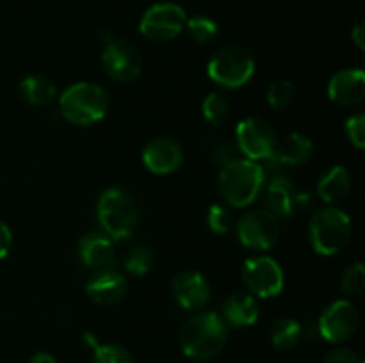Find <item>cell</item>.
<instances>
[{"label":"cell","mask_w":365,"mask_h":363,"mask_svg":"<svg viewBox=\"0 0 365 363\" xmlns=\"http://www.w3.org/2000/svg\"><path fill=\"white\" fill-rule=\"evenodd\" d=\"M228 340V324L216 312H198L180 331V347L196 362L212 359L223 351Z\"/></svg>","instance_id":"1"},{"label":"cell","mask_w":365,"mask_h":363,"mask_svg":"<svg viewBox=\"0 0 365 363\" xmlns=\"http://www.w3.org/2000/svg\"><path fill=\"white\" fill-rule=\"evenodd\" d=\"M264 185V169L250 159H232L223 164L217 177V189L230 206H248L255 201Z\"/></svg>","instance_id":"2"},{"label":"cell","mask_w":365,"mask_h":363,"mask_svg":"<svg viewBox=\"0 0 365 363\" xmlns=\"http://www.w3.org/2000/svg\"><path fill=\"white\" fill-rule=\"evenodd\" d=\"M59 109L66 121L88 127L106 117L109 110V93L95 82H77L61 95Z\"/></svg>","instance_id":"3"},{"label":"cell","mask_w":365,"mask_h":363,"mask_svg":"<svg viewBox=\"0 0 365 363\" xmlns=\"http://www.w3.org/2000/svg\"><path fill=\"white\" fill-rule=\"evenodd\" d=\"M309 238L317 255H337L351 238V219L337 206L317 210L310 219Z\"/></svg>","instance_id":"4"},{"label":"cell","mask_w":365,"mask_h":363,"mask_svg":"<svg viewBox=\"0 0 365 363\" xmlns=\"http://www.w3.org/2000/svg\"><path fill=\"white\" fill-rule=\"evenodd\" d=\"M98 221L106 235L113 241L132 237L139 223V210L135 201L123 189H107L98 199Z\"/></svg>","instance_id":"5"},{"label":"cell","mask_w":365,"mask_h":363,"mask_svg":"<svg viewBox=\"0 0 365 363\" xmlns=\"http://www.w3.org/2000/svg\"><path fill=\"white\" fill-rule=\"evenodd\" d=\"M207 73L216 84L227 89L242 88L255 73V60L242 46L228 45L217 50L209 60Z\"/></svg>","instance_id":"6"},{"label":"cell","mask_w":365,"mask_h":363,"mask_svg":"<svg viewBox=\"0 0 365 363\" xmlns=\"http://www.w3.org/2000/svg\"><path fill=\"white\" fill-rule=\"evenodd\" d=\"M185 21H187L185 11L178 4L159 2L148 7L143 14L139 31L150 41L164 43L177 38L184 31Z\"/></svg>","instance_id":"7"},{"label":"cell","mask_w":365,"mask_h":363,"mask_svg":"<svg viewBox=\"0 0 365 363\" xmlns=\"http://www.w3.org/2000/svg\"><path fill=\"white\" fill-rule=\"evenodd\" d=\"M280 219L269 210H250L239 219L237 237L252 251H267L280 238Z\"/></svg>","instance_id":"8"},{"label":"cell","mask_w":365,"mask_h":363,"mask_svg":"<svg viewBox=\"0 0 365 363\" xmlns=\"http://www.w3.org/2000/svg\"><path fill=\"white\" fill-rule=\"evenodd\" d=\"M102 66L116 82L135 80L143 71L141 50L128 39H109L102 53Z\"/></svg>","instance_id":"9"},{"label":"cell","mask_w":365,"mask_h":363,"mask_svg":"<svg viewBox=\"0 0 365 363\" xmlns=\"http://www.w3.org/2000/svg\"><path fill=\"white\" fill-rule=\"evenodd\" d=\"M242 281L257 298H274L284 290V270L271 256H253L242 265Z\"/></svg>","instance_id":"10"},{"label":"cell","mask_w":365,"mask_h":363,"mask_svg":"<svg viewBox=\"0 0 365 363\" xmlns=\"http://www.w3.org/2000/svg\"><path fill=\"white\" fill-rule=\"evenodd\" d=\"M235 139H237V148L245 153L246 159L255 160V162L271 159L277 146V134H274L273 125L259 116L242 120L235 130Z\"/></svg>","instance_id":"11"},{"label":"cell","mask_w":365,"mask_h":363,"mask_svg":"<svg viewBox=\"0 0 365 363\" xmlns=\"http://www.w3.org/2000/svg\"><path fill=\"white\" fill-rule=\"evenodd\" d=\"M359 330V312L351 301L331 302L319 317V333L331 344H342L349 340Z\"/></svg>","instance_id":"12"},{"label":"cell","mask_w":365,"mask_h":363,"mask_svg":"<svg viewBox=\"0 0 365 363\" xmlns=\"http://www.w3.org/2000/svg\"><path fill=\"white\" fill-rule=\"evenodd\" d=\"M171 294L177 305L184 310H203L209 305L212 288L203 274L196 270H184L175 276Z\"/></svg>","instance_id":"13"},{"label":"cell","mask_w":365,"mask_h":363,"mask_svg":"<svg viewBox=\"0 0 365 363\" xmlns=\"http://www.w3.org/2000/svg\"><path fill=\"white\" fill-rule=\"evenodd\" d=\"M310 194L299 191L292 180L285 177H278L267 185V210L277 217H291L298 210L305 209L310 203Z\"/></svg>","instance_id":"14"},{"label":"cell","mask_w":365,"mask_h":363,"mask_svg":"<svg viewBox=\"0 0 365 363\" xmlns=\"http://www.w3.org/2000/svg\"><path fill=\"white\" fill-rule=\"evenodd\" d=\"M184 153L180 144L170 137H155L143 149V164L155 174H170L180 167Z\"/></svg>","instance_id":"15"},{"label":"cell","mask_w":365,"mask_h":363,"mask_svg":"<svg viewBox=\"0 0 365 363\" xmlns=\"http://www.w3.org/2000/svg\"><path fill=\"white\" fill-rule=\"evenodd\" d=\"M328 96L339 107L359 105L365 96V73L359 68H348L335 73L328 82Z\"/></svg>","instance_id":"16"},{"label":"cell","mask_w":365,"mask_h":363,"mask_svg":"<svg viewBox=\"0 0 365 363\" xmlns=\"http://www.w3.org/2000/svg\"><path fill=\"white\" fill-rule=\"evenodd\" d=\"M86 292H88L89 299L96 305H116L123 299L125 292H127V280L118 270L103 267V269H98L89 278L88 285H86Z\"/></svg>","instance_id":"17"},{"label":"cell","mask_w":365,"mask_h":363,"mask_svg":"<svg viewBox=\"0 0 365 363\" xmlns=\"http://www.w3.org/2000/svg\"><path fill=\"white\" fill-rule=\"evenodd\" d=\"M116 249H114V242L109 235L98 233V231H91V233L84 235L78 242V258L89 269H103L113 263Z\"/></svg>","instance_id":"18"},{"label":"cell","mask_w":365,"mask_h":363,"mask_svg":"<svg viewBox=\"0 0 365 363\" xmlns=\"http://www.w3.org/2000/svg\"><path fill=\"white\" fill-rule=\"evenodd\" d=\"M312 139L299 134V132H292V134L285 135L280 142H277L273 152L274 159L278 162L285 164V166H303V164H307L312 159Z\"/></svg>","instance_id":"19"},{"label":"cell","mask_w":365,"mask_h":363,"mask_svg":"<svg viewBox=\"0 0 365 363\" xmlns=\"http://www.w3.org/2000/svg\"><path fill=\"white\" fill-rule=\"evenodd\" d=\"M260 310L257 305L255 298L250 294L228 295L227 301L223 302V320L230 326L235 327H250L259 320Z\"/></svg>","instance_id":"20"},{"label":"cell","mask_w":365,"mask_h":363,"mask_svg":"<svg viewBox=\"0 0 365 363\" xmlns=\"http://www.w3.org/2000/svg\"><path fill=\"white\" fill-rule=\"evenodd\" d=\"M351 191V174L344 166H331L317 184V194L323 201L337 203Z\"/></svg>","instance_id":"21"},{"label":"cell","mask_w":365,"mask_h":363,"mask_svg":"<svg viewBox=\"0 0 365 363\" xmlns=\"http://www.w3.org/2000/svg\"><path fill=\"white\" fill-rule=\"evenodd\" d=\"M20 95L31 105L45 107L56 100L57 91L50 78L43 75H29L20 82Z\"/></svg>","instance_id":"22"},{"label":"cell","mask_w":365,"mask_h":363,"mask_svg":"<svg viewBox=\"0 0 365 363\" xmlns=\"http://www.w3.org/2000/svg\"><path fill=\"white\" fill-rule=\"evenodd\" d=\"M302 337H303L302 324L294 319H289V317L274 320L269 331L271 344H273L277 349H282V351L294 349L296 345L299 344V340H302Z\"/></svg>","instance_id":"23"},{"label":"cell","mask_w":365,"mask_h":363,"mask_svg":"<svg viewBox=\"0 0 365 363\" xmlns=\"http://www.w3.org/2000/svg\"><path fill=\"white\" fill-rule=\"evenodd\" d=\"M185 31H187L189 38L192 39L198 45H207V43H212L216 39L217 32V23L209 16H203V14H198V16H192L185 21Z\"/></svg>","instance_id":"24"},{"label":"cell","mask_w":365,"mask_h":363,"mask_svg":"<svg viewBox=\"0 0 365 363\" xmlns=\"http://www.w3.org/2000/svg\"><path fill=\"white\" fill-rule=\"evenodd\" d=\"M202 112L203 117L209 121L210 125H220L223 123L225 120L230 114V103L225 98L221 93H210V95L205 96L202 103Z\"/></svg>","instance_id":"25"},{"label":"cell","mask_w":365,"mask_h":363,"mask_svg":"<svg viewBox=\"0 0 365 363\" xmlns=\"http://www.w3.org/2000/svg\"><path fill=\"white\" fill-rule=\"evenodd\" d=\"M267 103L271 109L284 110L285 107L291 105L292 98H294V85L289 80H274L267 89Z\"/></svg>","instance_id":"26"},{"label":"cell","mask_w":365,"mask_h":363,"mask_svg":"<svg viewBox=\"0 0 365 363\" xmlns=\"http://www.w3.org/2000/svg\"><path fill=\"white\" fill-rule=\"evenodd\" d=\"M153 265V255L145 246H138L132 249L125 258V269L134 276H145Z\"/></svg>","instance_id":"27"},{"label":"cell","mask_w":365,"mask_h":363,"mask_svg":"<svg viewBox=\"0 0 365 363\" xmlns=\"http://www.w3.org/2000/svg\"><path fill=\"white\" fill-rule=\"evenodd\" d=\"M93 363H134L130 352L118 344H103L95 345V354Z\"/></svg>","instance_id":"28"},{"label":"cell","mask_w":365,"mask_h":363,"mask_svg":"<svg viewBox=\"0 0 365 363\" xmlns=\"http://www.w3.org/2000/svg\"><path fill=\"white\" fill-rule=\"evenodd\" d=\"M341 287L342 290H344V294L353 295V298L362 294L365 290V267L362 262L353 263V265H349L348 269L344 270Z\"/></svg>","instance_id":"29"},{"label":"cell","mask_w":365,"mask_h":363,"mask_svg":"<svg viewBox=\"0 0 365 363\" xmlns=\"http://www.w3.org/2000/svg\"><path fill=\"white\" fill-rule=\"evenodd\" d=\"M207 224L214 233H227L234 226V216L228 210V206L221 203H214L207 212Z\"/></svg>","instance_id":"30"},{"label":"cell","mask_w":365,"mask_h":363,"mask_svg":"<svg viewBox=\"0 0 365 363\" xmlns=\"http://www.w3.org/2000/svg\"><path fill=\"white\" fill-rule=\"evenodd\" d=\"M346 135H348L349 142L355 144L356 148L362 149L365 146V116L362 112L353 114L346 120Z\"/></svg>","instance_id":"31"},{"label":"cell","mask_w":365,"mask_h":363,"mask_svg":"<svg viewBox=\"0 0 365 363\" xmlns=\"http://www.w3.org/2000/svg\"><path fill=\"white\" fill-rule=\"evenodd\" d=\"M321 363H364L362 356L348 347H337L327 352Z\"/></svg>","instance_id":"32"},{"label":"cell","mask_w":365,"mask_h":363,"mask_svg":"<svg viewBox=\"0 0 365 363\" xmlns=\"http://www.w3.org/2000/svg\"><path fill=\"white\" fill-rule=\"evenodd\" d=\"M11 246H13V233L9 226L0 219V260L6 258L7 253L11 251Z\"/></svg>","instance_id":"33"},{"label":"cell","mask_w":365,"mask_h":363,"mask_svg":"<svg viewBox=\"0 0 365 363\" xmlns=\"http://www.w3.org/2000/svg\"><path fill=\"white\" fill-rule=\"evenodd\" d=\"M351 38L360 50L365 48V25L364 23H359L355 28H353Z\"/></svg>","instance_id":"34"},{"label":"cell","mask_w":365,"mask_h":363,"mask_svg":"<svg viewBox=\"0 0 365 363\" xmlns=\"http://www.w3.org/2000/svg\"><path fill=\"white\" fill-rule=\"evenodd\" d=\"M29 363H57L56 358L48 352H36V354L31 356Z\"/></svg>","instance_id":"35"}]
</instances>
